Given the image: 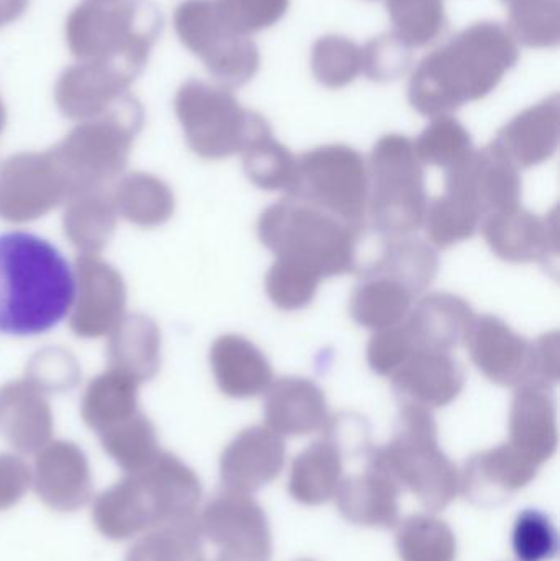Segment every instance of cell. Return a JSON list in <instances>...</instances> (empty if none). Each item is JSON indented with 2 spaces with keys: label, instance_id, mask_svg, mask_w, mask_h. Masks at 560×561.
<instances>
[{
  "label": "cell",
  "instance_id": "6da1fadb",
  "mask_svg": "<svg viewBox=\"0 0 560 561\" xmlns=\"http://www.w3.org/2000/svg\"><path fill=\"white\" fill-rule=\"evenodd\" d=\"M518 59V46L505 26L473 23L418 65L408 89L411 107L426 117L449 115L495 91Z\"/></svg>",
  "mask_w": 560,
  "mask_h": 561
},
{
  "label": "cell",
  "instance_id": "7a4b0ae2",
  "mask_svg": "<svg viewBox=\"0 0 560 561\" xmlns=\"http://www.w3.org/2000/svg\"><path fill=\"white\" fill-rule=\"evenodd\" d=\"M78 283L68 260L48 240L0 233V333L35 336L68 317Z\"/></svg>",
  "mask_w": 560,
  "mask_h": 561
},
{
  "label": "cell",
  "instance_id": "3957f363",
  "mask_svg": "<svg viewBox=\"0 0 560 561\" xmlns=\"http://www.w3.org/2000/svg\"><path fill=\"white\" fill-rule=\"evenodd\" d=\"M362 229L288 194L263 210L256 232L276 259L295 260L322 278H334L357 272Z\"/></svg>",
  "mask_w": 560,
  "mask_h": 561
},
{
  "label": "cell",
  "instance_id": "277c9868",
  "mask_svg": "<svg viewBox=\"0 0 560 561\" xmlns=\"http://www.w3.org/2000/svg\"><path fill=\"white\" fill-rule=\"evenodd\" d=\"M163 30V13L148 0L79 3L66 20L69 51L79 61L114 62L137 78Z\"/></svg>",
  "mask_w": 560,
  "mask_h": 561
},
{
  "label": "cell",
  "instance_id": "5b68a950",
  "mask_svg": "<svg viewBox=\"0 0 560 561\" xmlns=\"http://www.w3.org/2000/svg\"><path fill=\"white\" fill-rule=\"evenodd\" d=\"M368 460L427 511H443L459 493V470L441 450L437 424L427 409L403 404L390 444L372 447Z\"/></svg>",
  "mask_w": 560,
  "mask_h": 561
},
{
  "label": "cell",
  "instance_id": "8992f818",
  "mask_svg": "<svg viewBox=\"0 0 560 561\" xmlns=\"http://www.w3.org/2000/svg\"><path fill=\"white\" fill-rule=\"evenodd\" d=\"M368 213L380 236L408 237L423 227L427 209L423 163L414 141L400 134L381 137L368 164Z\"/></svg>",
  "mask_w": 560,
  "mask_h": 561
},
{
  "label": "cell",
  "instance_id": "52a82bcc",
  "mask_svg": "<svg viewBox=\"0 0 560 561\" xmlns=\"http://www.w3.org/2000/svg\"><path fill=\"white\" fill-rule=\"evenodd\" d=\"M173 23L181 43L227 88L245 85L259 71L255 42L224 20L216 0H184L174 10Z\"/></svg>",
  "mask_w": 560,
  "mask_h": 561
},
{
  "label": "cell",
  "instance_id": "ba28073f",
  "mask_svg": "<svg viewBox=\"0 0 560 561\" xmlns=\"http://www.w3.org/2000/svg\"><path fill=\"white\" fill-rule=\"evenodd\" d=\"M176 107L194 145L214 157L243 151L256 138L272 134L262 115L245 111L227 89L199 79L184 82Z\"/></svg>",
  "mask_w": 560,
  "mask_h": 561
},
{
  "label": "cell",
  "instance_id": "9c48e42d",
  "mask_svg": "<svg viewBox=\"0 0 560 561\" xmlns=\"http://www.w3.org/2000/svg\"><path fill=\"white\" fill-rule=\"evenodd\" d=\"M292 196L308 201L351 226H364L368 170L347 145H324L298 158V186Z\"/></svg>",
  "mask_w": 560,
  "mask_h": 561
},
{
  "label": "cell",
  "instance_id": "30bf717a",
  "mask_svg": "<svg viewBox=\"0 0 560 561\" xmlns=\"http://www.w3.org/2000/svg\"><path fill=\"white\" fill-rule=\"evenodd\" d=\"M370 448L367 435L329 419L324 437L293 461L289 494L306 506L328 503L344 480L345 455H367Z\"/></svg>",
  "mask_w": 560,
  "mask_h": 561
},
{
  "label": "cell",
  "instance_id": "8fae6325",
  "mask_svg": "<svg viewBox=\"0 0 560 561\" xmlns=\"http://www.w3.org/2000/svg\"><path fill=\"white\" fill-rule=\"evenodd\" d=\"M522 186L518 168L495 144L473 150L464 163L446 171V191L469 201L482 220L519 207Z\"/></svg>",
  "mask_w": 560,
  "mask_h": 561
},
{
  "label": "cell",
  "instance_id": "7c38bea8",
  "mask_svg": "<svg viewBox=\"0 0 560 561\" xmlns=\"http://www.w3.org/2000/svg\"><path fill=\"white\" fill-rule=\"evenodd\" d=\"M472 362L495 385L518 388L535 381L533 342L495 316L476 317L466 340Z\"/></svg>",
  "mask_w": 560,
  "mask_h": 561
},
{
  "label": "cell",
  "instance_id": "4fadbf2b",
  "mask_svg": "<svg viewBox=\"0 0 560 561\" xmlns=\"http://www.w3.org/2000/svg\"><path fill=\"white\" fill-rule=\"evenodd\" d=\"M492 252L508 263H546L558 259L559 232L556 210L552 216L539 217L522 206L506 213L493 214L480 224Z\"/></svg>",
  "mask_w": 560,
  "mask_h": 561
},
{
  "label": "cell",
  "instance_id": "5bb4252c",
  "mask_svg": "<svg viewBox=\"0 0 560 561\" xmlns=\"http://www.w3.org/2000/svg\"><path fill=\"white\" fill-rule=\"evenodd\" d=\"M558 442L555 385L523 382L510 411L508 444L535 467H541L558 450Z\"/></svg>",
  "mask_w": 560,
  "mask_h": 561
},
{
  "label": "cell",
  "instance_id": "9a60e30c",
  "mask_svg": "<svg viewBox=\"0 0 560 561\" xmlns=\"http://www.w3.org/2000/svg\"><path fill=\"white\" fill-rule=\"evenodd\" d=\"M538 467L526 460L510 444L480 451L467 461L460 473V493L477 506L505 503L516 491L528 486Z\"/></svg>",
  "mask_w": 560,
  "mask_h": 561
},
{
  "label": "cell",
  "instance_id": "2e32d148",
  "mask_svg": "<svg viewBox=\"0 0 560 561\" xmlns=\"http://www.w3.org/2000/svg\"><path fill=\"white\" fill-rule=\"evenodd\" d=\"M391 382L403 404L431 411L459 398L466 373L447 352L418 350L391 375Z\"/></svg>",
  "mask_w": 560,
  "mask_h": 561
},
{
  "label": "cell",
  "instance_id": "e0dca14e",
  "mask_svg": "<svg viewBox=\"0 0 560 561\" xmlns=\"http://www.w3.org/2000/svg\"><path fill=\"white\" fill-rule=\"evenodd\" d=\"M559 94H552L516 115L499 131L493 144L518 170H529L555 157L559 147Z\"/></svg>",
  "mask_w": 560,
  "mask_h": 561
},
{
  "label": "cell",
  "instance_id": "ac0fdd59",
  "mask_svg": "<svg viewBox=\"0 0 560 561\" xmlns=\"http://www.w3.org/2000/svg\"><path fill=\"white\" fill-rule=\"evenodd\" d=\"M329 421L324 391L311 379H278L266 389L265 425L279 437L322 431Z\"/></svg>",
  "mask_w": 560,
  "mask_h": 561
},
{
  "label": "cell",
  "instance_id": "d6986e66",
  "mask_svg": "<svg viewBox=\"0 0 560 561\" xmlns=\"http://www.w3.org/2000/svg\"><path fill=\"white\" fill-rule=\"evenodd\" d=\"M476 312L462 297L434 293L423 297L403 323L414 352H447L466 340Z\"/></svg>",
  "mask_w": 560,
  "mask_h": 561
},
{
  "label": "cell",
  "instance_id": "ffe728a7",
  "mask_svg": "<svg viewBox=\"0 0 560 561\" xmlns=\"http://www.w3.org/2000/svg\"><path fill=\"white\" fill-rule=\"evenodd\" d=\"M400 486L367 457V468L362 473L344 477L334 497L347 523L391 529L400 519Z\"/></svg>",
  "mask_w": 560,
  "mask_h": 561
},
{
  "label": "cell",
  "instance_id": "44dd1931",
  "mask_svg": "<svg viewBox=\"0 0 560 561\" xmlns=\"http://www.w3.org/2000/svg\"><path fill=\"white\" fill-rule=\"evenodd\" d=\"M282 437L266 427H250L233 442L226 455L230 483L245 493H255L272 483L285 467Z\"/></svg>",
  "mask_w": 560,
  "mask_h": 561
},
{
  "label": "cell",
  "instance_id": "7402d4cb",
  "mask_svg": "<svg viewBox=\"0 0 560 561\" xmlns=\"http://www.w3.org/2000/svg\"><path fill=\"white\" fill-rule=\"evenodd\" d=\"M214 359L220 386L232 398H255L272 385L273 368L265 353L243 336L219 340Z\"/></svg>",
  "mask_w": 560,
  "mask_h": 561
},
{
  "label": "cell",
  "instance_id": "603a6c76",
  "mask_svg": "<svg viewBox=\"0 0 560 561\" xmlns=\"http://www.w3.org/2000/svg\"><path fill=\"white\" fill-rule=\"evenodd\" d=\"M439 256L436 249L413 237L390 239L374 263L362 270L364 276H385L404 284L414 296L424 293L436 278Z\"/></svg>",
  "mask_w": 560,
  "mask_h": 561
},
{
  "label": "cell",
  "instance_id": "cb8c5ba5",
  "mask_svg": "<svg viewBox=\"0 0 560 561\" xmlns=\"http://www.w3.org/2000/svg\"><path fill=\"white\" fill-rule=\"evenodd\" d=\"M413 290L385 276H364L351 299V316L365 329L380 330L400 325L411 312Z\"/></svg>",
  "mask_w": 560,
  "mask_h": 561
},
{
  "label": "cell",
  "instance_id": "d4e9b609",
  "mask_svg": "<svg viewBox=\"0 0 560 561\" xmlns=\"http://www.w3.org/2000/svg\"><path fill=\"white\" fill-rule=\"evenodd\" d=\"M134 79L114 62L79 61L59 76L56 98L68 111H81L114 98Z\"/></svg>",
  "mask_w": 560,
  "mask_h": 561
},
{
  "label": "cell",
  "instance_id": "484cf974",
  "mask_svg": "<svg viewBox=\"0 0 560 561\" xmlns=\"http://www.w3.org/2000/svg\"><path fill=\"white\" fill-rule=\"evenodd\" d=\"M243 167L260 190L292 194L298 186V160L273 134L256 138L243 150Z\"/></svg>",
  "mask_w": 560,
  "mask_h": 561
},
{
  "label": "cell",
  "instance_id": "4316f807",
  "mask_svg": "<svg viewBox=\"0 0 560 561\" xmlns=\"http://www.w3.org/2000/svg\"><path fill=\"white\" fill-rule=\"evenodd\" d=\"M482 224L479 210L459 194L446 191L444 196L427 203L423 226L434 249H450L472 239Z\"/></svg>",
  "mask_w": 560,
  "mask_h": 561
},
{
  "label": "cell",
  "instance_id": "83f0119b",
  "mask_svg": "<svg viewBox=\"0 0 560 561\" xmlns=\"http://www.w3.org/2000/svg\"><path fill=\"white\" fill-rule=\"evenodd\" d=\"M397 549L403 561H456L457 542L450 527L426 514L398 526Z\"/></svg>",
  "mask_w": 560,
  "mask_h": 561
},
{
  "label": "cell",
  "instance_id": "f1b7e54d",
  "mask_svg": "<svg viewBox=\"0 0 560 561\" xmlns=\"http://www.w3.org/2000/svg\"><path fill=\"white\" fill-rule=\"evenodd\" d=\"M414 150L423 164L449 171L473 153L469 130L450 115L434 118L414 141Z\"/></svg>",
  "mask_w": 560,
  "mask_h": 561
},
{
  "label": "cell",
  "instance_id": "f546056e",
  "mask_svg": "<svg viewBox=\"0 0 560 561\" xmlns=\"http://www.w3.org/2000/svg\"><path fill=\"white\" fill-rule=\"evenodd\" d=\"M513 39L528 48H556L560 42L559 0H518L510 3Z\"/></svg>",
  "mask_w": 560,
  "mask_h": 561
},
{
  "label": "cell",
  "instance_id": "4dcf8cb0",
  "mask_svg": "<svg viewBox=\"0 0 560 561\" xmlns=\"http://www.w3.org/2000/svg\"><path fill=\"white\" fill-rule=\"evenodd\" d=\"M395 33L410 48L433 43L447 25L444 0H388Z\"/></svg>",
  "mask_w": 560,
  "mask_h": 561
},
{
  "label": "cell",
  "instance_id": "1f68e13d",
  "mask_svg": "<svg viewBox=\"0 0 560 561\" xmlns=\"http://www.w3.org/2000/svg\"><path fill=\"white\" fill-rule=\"evenodd\" d=\"M311 69L319 84L345 88L362 71V49L345 36H322L312 46Z\"/></svg>",
  "mask_w": 560,
  "mask_h": 561
},
{
  "label": "cell",
  "instance_id": "d6a6232c",
  "mask_svg": "<svg viewBox=\"0 0 560 561\" xmlns=\"http://www.w3.org/2000/svg\"><path fill=\"white\" fill-rule=\"evenodd\" d=\"M322 276L316 270L295 262L276 259L265 276L268 299L282 310H299L315 300Z\"/></svg>",
  "mask_w": 560,
  "mask_h": 561
},
{
  "label": "cell",
  "instance_id": "836d02e7",
  "mask_svg": "<svg viewBox=\"0 0 560 561\" xmlns=\"http://www.w3.org/2000/svg\"><path fill=\"white\" fill-rule=\"evenodd\" d=\"M512 542L519 561L552 560L559 550L555 524L538 510H525L516 517Z\"/></svg>",
  "mask_w": 560,
  "mask_h": 561
},
{
  "label": "cell",
  "instance_id": "e575fe53",
  "mask_svg": "<svg viewBox=\"0 0 560 561\" xmlns=\"http://www.w3.org/2000/svg\"><path fill=\"white\" fill-rule=\"evenodd\" d=\"M413 65V51L395 32L370 39L362 49V71L375 82L397 81Z\"/></svg>",
  "mask_w": 560,
  "mask_h": 561
},
{
  "label": "cell",
  "instance_id": "d590c367",
  "mask_svg": "<svg viewBox=\"0 0 560 561\" xmlns=\"http://www.w3.org/2000/svg\"><path fill=\"white\" fill-rule=\"evenodd\" d=\"M227 23L243 35L275 25L285 16L289 0H216Z\"/></svg>",
  "mask_w": 560,
  "mask_h": 561
},
{
  "label": "cell",
  "instance_id": "8d00e7d4",
  "mask_svg": "<svg viewBox=\"0 0 560 561\" xmlns=\"http://www.w3.org/2000/svg\"><path fill=\"white\" fill-rule=\"evenodd\" d=\"M413 352V343L404 327H391L372 336L367 346V362L377 375L391 376Z\"/></svg>",
  "mask_w": 560,
  "mask_h": 561
},
{
  "label": "cell",
  "instance_id": "74e56055",
  "mask_svg": "<svg viewBox=\"0 0 560 561\" xmlns=\"http://www.w3.org/2000/svg\"><path fill=\"white\" fill-rule=\"evenodd\" d=\"M535 348V381L558 385L559 381V333H545L533 342Z\"/></svg>",
  "mask_w": 560,
  "mask_h": 561
},
{
  "label": "cell",
  "instance_id": "f35d334b",
  "mask_svg": "<svg viewBox=\"0 0 560 561\" xmlns=\"http://www.w3.org/2000/svg\"><path fill=\"white\" fill-rule=\"evenodd\" d=\"M30 0H0V28L15 22L28 9Z\"/></svg>",
  "mask_w": 560,
  "mask_h": 561
},
{
  "label": "cell",
  "instance_id": "ab89813d",
  "mask_svg": "<svg viewBox=\"0 0 560 561\" xmlns=\"http://www.w3.org/2000/svg\"><path fill=\"white\" fill-rule=\"evenodd\" d=\"M92 2H99V3H115V2H121V0H92Z\"/></svg>",
  "mask_w": 560,
  "mask_h": 561
},
{
  "label": "cell",
  "instance_id": "60d3db41",
  "mask_svg": "<svg viewBox=\"0 0 560 561\" xmlns=\"http://www.w3.org/2000/svg\"><path fill=\"white\" fill-rule=\"evenodd\" d=\"M503 2L508 3V5H510V3L518 2V0H503Z\"/></svg>",
  "mask_w": 560,
  "mask_h": 561
},
{
  "label": "cell",
  "instance_id": "b9f144b4",
  "mask_svg": "<svg viewBox=\"0 0 560 561\" xmlns=\"http://www.w3.org/2000/svg\"><path fill=\"white\" fill-rule=\"evenodd\" d=\"M299 561H312V560H299Z\"/></svg>",
  "mask_w": 560,
  "mask_h": 561
}]
</instances>
